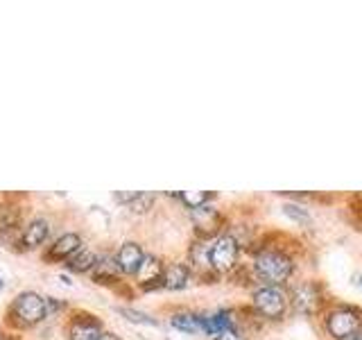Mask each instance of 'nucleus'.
I'll use <instances>...</instances> for the list:
<instances>
[{
	"label": "nucleus",
	"instance_id": "obj_1",
	"mask_svg": "<svg viewBox=\"0 0 362 340\" xmlns=\"http://www.w3.org/2000/svg\"><path fill=\"white\" fill-rule=\"evenodd\" d=\"M254 268L269 286H279V283L288 281L292 277L294 261L286 252H279V249H265V252L256 254Z\"/></svg>",
	"mask_w": 362,
	"mask_h": 340
},
{
	"label": "nucleus",
	"instance_id": "obj_2",
	"mask_svg": "<svg viewBox=\"0 0 362 340\" xmlns=\"http://www.w3.org/2000/svg\"><path fill=\"white\" fill-rule=\"evenodd\" d=\"M324 327L331 338L335 340H349L362 329V313L354 306H337L326 315Z\"/></svg>",
	"mask_w": 362,
	"mask_h": 340
},
{
	"label": "nucleus",
	"instance_id": "obj_3",
	"mask_svg": "<svg viewBox=\"0 0 362 340\" xmlns=\"http://www.w3.org/2000/svg\"><path fill=\"white\" fill-rule=\"evenodd\" d=\"M254 306L260 315L269 317V320H281L288 311V295L281 286H263L254 293Z\"/></svg>",
	"mask_w": 362,
	"mask_h": 340
},
{
	"label": "nucleus",
	"instance_id": "obj_4",
	"mask_svg": "<svg viewBox=\"0 0 362 340\" xmlns=\"http://www.w3.org/2000/svg\"><path fill=\"white\" fill-rule=\"evenodd\" d=\"M238 241L233 236H220L215 238V243L206 249V259L211 268H215L218 272H226L235 266L238 261Z\"/></svg>",
	"mask_w": 362,
	"mask_h": 340
},
{
	"label": "nucleus",
	"instance_id": "obj_5",
	"mask_svg": "<svg viewBox=\"0 0 362 340\" xmlns=\"http://www.w3.org/2000/svg\"><path fill=\"white\" fill-rule=\"evenodd\" d=\"M14 313L23 324H39L45 317V300L37 293H21L14 302Z\"/></svg>",
	"mask_w": 362,
	"mask_h": 340
},
{
	"label": "nucleus",
	"instance_id": "obj_6",
	"mask_svg": "<svg viewBox=\"0 0 362 340\" xmlns=\"http://www.w3.org/2000/svg\"><path fill=\"white\" fill-rule=\"evenodd\" d=\"M143 264H145V254L139 243H124L120 247V252L116 256V266L124 275H139L143 270Z\"/></svg>",
	"mask_w": 362,
	"mask_h": 340
},
{
	"label": "nucleus",
	"instance_id": "obj_7",
	"mask_svg": "<svg viewBox=\"0 0 362 340\" xmlns=\"http://www.w3.org/2000/svg\"><path fill=\"white\" fill-rule=\"evenodd\" d=\"M102 336V327L90 315H79L68 329V340H98Z\"/></svg>",
	"mask_w": 362,
	"mask_h": 340
},
{
	"label": "nucleus",
	"instance_id": "obj_8",
	"mask_svg": "<svg viewBox=\"0 0 362 340\" xmlns=\"http://www.w3.org/2000/svg\"><path fill=\"white\" fill-rule=\"evenodd\" d=\"M188 279H190V270H188L186 266H181V264L168 266V268L163 270V275H161L163 288H170V290H181V288H186Z\"/></svg>",
	"mask_w": 362,
	"mask_h": 340
},
{
	"label": "nucleus",
	"instance_id": "obj_9",
	"mask_svg": "<svg viewBox=\"0 0 362 340\" xmlns=\"http://www.w3.org/2000/svg\"><path fill=\"white\" fill-rule=\"evenodd\" d=\"M79 245H82V238L77 234H64L59 241L50 247V259H71L79 252Z\"/></svg>",
	"mask_w": 362,
	"mask_h": 340
},
{
	"label": "nucleus",
	"instance_id": "obj_10",
	"mask_svg": "<svg viewBox=\"0 0 362 340\" xmlns=\"http://www.w3.org/2000/svg\"><path fill=\"white\" fill-rule=\"evenodd\" d=\"M233 329V320L229 311H218L211 317H202V332H206L211 336H220L222 332Z\"/></svg>",
	"mask_w": 362,
	"mask_h": 340
},
{
	"label": "nucleus",
	"instance_id": "obj_11",
	"mask_svg": "<svg viewBox=\"0 0 362 340\" xmlns=\"http://www.w3.org/2000/svg\"><path fill=\"white\" fill-rule=\"evenodd\" d=\"M48 234H50L48 220H43V218L32 220L25 227V234H23V243H25L28 247H37V245H41L45 241V238H48Z\"/></svg>",
	"mask_w": 362,
	"mask_h": 340
},
{
	"label": "nucleus",
	"instance_id": "obj_12",
	"mask_svg": "<svg viewBox=\"0 0 362 340\" xmlns=\"http://www.w3.org/2000/svg\"><path fill=\"white\" fill-rule=\"evenodd\" d=\"M173 327L184 334H197V332H202V317L192 315V313H177V315H173Z\"/></svg>",
	"mask_w": 362,
	"mask_h": 340
},
{
	"label": "nucleus",
	"instance_id": "obj_13",
	"mask_svg": "<svg viewBox=\"0 0 362 340\" xmlns=\"http://www.w3.org/2000/svg\"><path fill=\"white\" fill-rule=\"evenodd\" d=\"M95 264H98V259L93 252H77L75 256H71V261H68V268L75 272H86V270H93Z\"/></svg>",
	"mask_w": 362,
	"mask_h": 340
},
{
	"label": "nucleus",
	"instance_id": "obj_14",
	"mask_svg": "<svg viewBox=\"0 0 362 340\" xmlns=\"http://www.w3.org/2000/svg\"><path fill=\"white\" fill-rule=\"evenodd\" d=\"M317 302V295H315V288L313 286H301L299 290H297V295H294V304L299 306L301 311H313V304Z\"/></svg>",
	"mask_w": 362,
	"mask_h": 340
},
{
	"label": "nucleus",
	"instance_id": "obj_15",
	"mask_svg": "<svg viewBox=\"0 0 362 340\" xmlns=\"http://www.w3.org/2000/svg\"><path fill=\"white\" fill-rule=\"evenodd\" d=\"M179 198L184 200L190 209H199V207H206V202H209L213 196H211V193H181Z\"/></svg>",
	"mask_w": 362,
	"mask_h": 340
},
{
	"label": "nucleus",
	"instance_id": "obj_16",
	"mask_svg": "<svg viewBox=\"0 0 362 340\" xmlns=\"http://www.w3.org/2000/svg\"><path fill=\"white\" fill-rule=\"evenodd\" d=\"M283 213L290 215V218H294L297 222H303V225H308V222H310V213H308V209L299 207V204H286V207H283Z\"/></svg>",
	"mask_w": 362,
	"mask_h": 340
},
{
	"label": "nucleus",
	"instance_id": "obj_17",
	"mask_svg": "<svg viewBox=\"0 0 362 340\" xmlns=\"http://www.w3.org/2000/svg\"><path fill=\"white\" fill-rule=\"evenodd\" d=\"M120 313H122L124 317H127L129 322H136V324H150V327H154V324H156L154 317L145 315V313H141V311H134V309H120Z\"/></svg>",
	"mask_w": 362,
	"mask_h": 340
},
{
	"label": "nucleus",
	"instance_id": "obj_18",
	"mask_svg": "<svg viewBox=\"0 0 362 340\" xmlns=\"http://www.w3.org/2000/svg\"><path fill=\"white\" fill-rule=\"evenodd\" d=\"M152 202H154V198L150 196V193H139V196H136L134 200H132V204H129V207L136 211V213H145L147 209H150L152 207Z\"/></svg>",
	"mask_w": 362,
	"mask_h": 340
},
{
	"label": "nucleus",
	"instance_id": "obj_19",
	"mask_svg": "<svg viewBox=\"0 0 362 340\" xmlns=\"http://www.w3.org/2000/svg\"><path fill=\"white\" fill-rule=\"evenodd\" d=\"M98 272H95V279H107V277H116L118 272V266L113 264V261H100V264H95Z\"/></svg>",
	"mask_w": 362,
	"mask_h": 340
},
{
	"label": "nucleus",
	"instance_id": "obj_20",
	"mask_svg": "<svg viewBox=\"0 0 362 340\" xmlns=\"http://www.w3.org/2000/svg\"><path fill=\"white\" fill-rule=\"evenodd\" d=\"M215 340H245L235 329H229V332H222L220 336H215Z\"/></svg>",
	"mask_w": 362,
	"mask_h": 340
},
{
	"label": "nucleus",
	"instance_id": "obj_21",
	"mask_svg": "<svg viewBox=\"0 0 362 340\" xmlns=\"http://www.w3.org/2000/svg\"><path fill=\"white\" fill-rule=\"evenodd\" d=\"M98 340H120V338L116 334H105V332H102V336Z\"/></svg>",
	"mask_w": 362,
	"mask_h": 340
},
{
	"label": "nucleus",
	"instance_id": "obj_22",
	"mask_svg": "<svg viewBox=\"0 0 362 340\" xmlns=\"http://www.w3.org/2000/svg\"><path fill=\"white\" fill-rule=\"evenodd\" d=\"M349 340H362V332H358V334H356V336H351V338H349Z\"/></svg>",
	"mask_w": 362,
	"mask_h": 340
},
{
	"label": "nucleus",
	"instance_id": "obj_23",
	"mask_svg": "<svg viewBox=\"0 0 362 340\" xmlns=\"http://www.w3.org/2000/svg\"><path fill=\"white\" fill-rule=\"evenodd\" d=\"M0 288H3V279H0Z\"/></svg>",
	"mask_w": 362,
	"mask_h": 340
}]
</instances>
